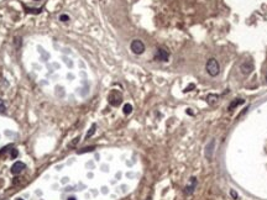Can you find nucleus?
I'll return each instance as SVG.
<instances>
[{"label": "nucleus", "mask_w": 267, "mask_h": 200, "mask_svg": "<svg viewBox=\"0 0 267 200\" xmlns=\"http://www.w3.org/2000/svg\"><path fill=\"white\" fill-rule=\"evenodd\" d=\"M205 71L208 72V74L210 77H216L220 73L219 62L216 61L215 58H209L208 61H206V64H205Z\"/></svg>", "instance_id": "1"}, {"label": "nucleus", "mask_w": 267, "mask_h": 200, "mask_svg": "<svg viewBox=\"0 0 267 200\" xmlns=\"http://www.w3.org/2000/svg\"><path fill=\"white\" fill-rule=\"evenodd\" d=\"M108 101L111 106H119L122 103V95L120 91L118 90H111L108 96Z\"/></svg>", "instance_id": "2"}, {"label": "nucleus", "mask_w": 267, "mask_h": 200, "mask_svg": "<svg viewBox=\"0 0 267 200\" xmlns=\"http://www.w3.org/2000/svg\"><path fill=\"white\" fill-rule=\"evenodd\" d=\"M130 48L135 54H142L145 52V45L141 40H134L131 42Z\"/></svg>", "instance_id": "3"}, {"label": "nucleus", "mask_w": 267, "mask_h": 200, "mask_svg": "<svg viewBox=\"0 0 267 200\" xmlns=\"http://www.w3.org/2000/svg\"><path fill=\"white\" fill-rule=\"evenodd\" d=\"M168 58H169V53L164 48H158L155 54V61H158V62H167Z\"/></svg>", "instance_id": "4"}, {"label": "nucleus", "mask_w": 267, "mask_h": 200, "mask_svg": "<svg viewBox=\"0 0 267 200\" xmlns=\"http://www.w3.org/2000/svg\"><path fill=\"white\" fill-rule=\"evenodd\" d=\"M240 71L242 74H245V76H248L252 71H254V63H252L251 61H245V62H242L241 63V66H240Z\"/></svg>", "instance_id": "5"}, {"label": "nucleus", "mask_w": 267, "mask_h": 200, "mask_svg": "<svg viewBox=\"0 0 267 200\" xmlns=\"http://www.w3.org/2000/svg\"><path fill=\"white\" fill-rule=\"evenodd\" d=\"M25 163H22V162H16V163H14L12 167H11V173L12 174H20L22 170L25 169Z\"/></svg>", "instance_id": "6"}, {"label": "nucleus", "mask_w": 267, "mask_h": 200, "mask_svg": "<svg viewBox=\"0 0 267 200\" xmlns=\"http://www.w3.org/2000/svg\"><path fill=\"white\" fill-rule=\"evenodd\" d=\"M214 145H215V140H211L210 143H208V146L205 148V157L210 161L213 157V151H214Z\"/></svg>", "instance_id": "7"}, {"label": "nucleus", "mask_w": 267, "mask_h": 200, "mask_svg": "<svg viewBox=\"0 0 267 200\" xmlns=\"http://www.w3.org/2000/svg\"><path fill=\"white\" fill-rule=\"evenodd\" d=\"M195 187H197V179L194 178V177H193V178H191V184L186 187L184 193H186V194H192L193 192H194Z\"/></svg>", "instance_id": "8"}, {"label": "nucleus", "mask_w": 267, "mask_h": 200, "mask_svg": "<svg viewBox=\"0 0 267 200\" xmlns=\"http://www.w3.org/2000/svg\"><path fill=\"white\" fill-rule=\"evenodd\" d=\"M244 103H245V100H242V99H235L231 104L229 105V110H231V109H234V108H236V106L241 105V104H244Z\"/></svg>", "instance_id": "9"}, {"label": "nucleus", "mask_w": 267, "mask_h": 200, "mask_svg": "<svg viewBox=\"0 0 267 200\" xmlns=\"http://www.w3.org/2000/svg\"><path fill=\"white\" fill-rule=\"evenodd\" d=\"M25 10H26V12H29V14H35V15H37V14H40L41 11H42V8L32 9V8H26L25 6Z\"/></svg>", "instance_id": "10"}, {"label": "nucleus", "mask_w": 267, "mask_h": 200, "mask_svg": "<svg viewBox=\"0 0 267 200\" xmlns=\"http://www.w3.org/2000/svg\"><path fill=\"white\" fill-rule=\"evenodd\" d=\"M122 111H124V114L125 115L131 114L132 113V105L131 104H125L124 105V108H122Z\"/></svg>", "instance_id": "11"}, {"label": "nucleus", "mask_w": 267, "mask_h": 200, "mask_svg": "<svg viewBox=\"0 0 267 200\" xmlns=\"http://www.w3.org/2000/svg\"><path fill=\"white\" fill-rule=\"evenodd\" d=\"M95 129H96V125L95 124H93L92 125V127L89 129V131L87 132V135H85V138H89V137H92L94 135V132H95Z\"/></svg>", "instance_id": "12"}, {"label": "nucleus", "mask_w": 267, "mask_h": 200, "mask_svg": "<svg viewBox=\"0 0 267 200\" xmlns=\"http://www.w3.org/2000/svg\"><path fill=\"white\" fill-rule=\"evenodd\" d=\"M94 150H95V147H94V146H90V147L82 148L81 151H78V153H79V155H82V153H85V152H92V151H94Z\"/></svg>", "instance_id": "13"}, {"label": "nucleus", "mask_w": 267, "mask_h": 200, "mask_svg": "<svg viewBox=\"0 0 267 200\" xmlns=\"http://www.w3.org/2000/svg\"><path fill=\"white\" fill-rule=\"evenodd\" d=\"M6 113V106L4 104V101L0 99V114H5Z\"/></svg>", "instance_id": "14"}, {"label": "nucleus", "mask_w": 267, "mask_h": 200, "mask_svg": "<svg viewBox=\"0 0 267 200\" xmlns=\"http://www.w3.org/2000/svg\"><path fill=\"white\" fill-rule=\"evenodd\" d=\"M17 155H19V152H17V150H16V148H11L10 157L12 158V159H14V158H16V157H17Z\"/></svg>", "instance_id": "15"}, {"label": "nucleus", "mask_w": 267, "mask_h": 200, "mask_svg": "<svg viewBox=\"0 0 267 200\" xmlns=\"http://www.w3.org/2000/svg\"><path fill=\"white\" fill-rule=\"evenodd\" d=\"M68 20H70V16L66 15V14H63V15L59 16V21H62V22H67Z\"/></svg>", "instance_id": "16"}, {"label": "nucleus", "mask_w": 267, "mask_h": 200, "mask_svg": "<svg viewBox=\"0 0 267 200\" xmlns=\"http://www.w3.org/2000/svg\"><path fill=\"white\" fill-rule=\"evenodd\" d=\"M9 148H11V146H6V147H3L1 148V151H0V156L3 155V153H5V152H8L9 151Z\"/></svg>", "instance_id": "17"}, {"label": "nucleus", "mask_w": 267, "mask_h": 200, "mask_svg": "<svg viewBox=\"0 0 267 200\" xmlns=\"http://www.w3.org/2000/svg\"><path fill=\"white\" fill-rule=\"evenodd\" d=\"M15 45L17 46V47H20V45H21V38L20 37H16L15 38Z\"/></svg>", "instance_id": "18"}, {"label": "nucleus", "mask_w": 267, "mask_h": 200, "mask_svg": "<svg viewBox=\"0 0 267 200\" xmlns=\"http://www.w3.org/2000/svg\"><path fill=\"white\" fill-rule=\"evenodd\" d=\"M230 194H231V197H233L234 199H237V194L235 193V190H231V192H230Z\"/></svg>", "instance_id": "19"}, {"label": "nucleus", "mask_w": 267, "mask_h": 200, "mask_svg": "<svg viewBox=\"0 0 267 200\" xmlns=\"http://www.w3.org/2000/svg\"><path fill=\"white\" fill-rule=\"evenodd\" d=\"M193 88H194V84H192V85H189L188 88H186V90H184V91H189L191 89H193Z\"/></svg>", "instance_id": "20"}, {"label": "nucleus", "mask_w": 267, "mask_h": 200, "mask_svg": "<svg viewBox=\"0 0 267 200\" xmlns=\"http://www.w3.org/2000/svg\"><path fill=\"white\" fill-rule=\"evenodd\" d=\"M67 200H77V199H76V198H74V197H71V198H68V199H67Z\"/></svg>", "instance_id": "21"}, {"label": "nucleus", "mask_w": 267, "mask_h": 200, "mask_svg": "<svg viewBox=\"0 0 267 200\" xmlns=\"http://www.w3.org/2000/svg\"><path fill=\"white\" fill-rule=\"evenodd\" d=\"M16 200H24V199H20V198H19V199H16Z\"/></svg>", "instance_id": "22"}, {"label": "nucleus", "mask_w": 267, "mask_h": 200, "mask_svg": "<svg viewBox=\"0 0 267 200\" xmlns=\"http://www.w3.org/2000/svg\"><path fill=\"white\" fill-rule=\"evenodd\" d=\"M146 200H151V198H147V199H146Z\"/></svg>", "instance_id": "23"}, {"label": "nucleus", "mask_w": 267, "mask_h": 200, "mask_svg": "<svg viewBox=\"0 0 267 200\" xmlns=\"http://www.w3.org/2000/svg\"><path fill=\"white\" fill-rule=\"evenodd\" d=\"M266 82H267V76H266Z\"/></svg>", "instance_id": "24"}, {"label": "nucleus", "mask_w": 267, "mask_h": 200, "mask_svg": "<svg viewBox=\"0 0 267 200\" xmlns=\"http://www.w3.org/2000/svg\"><path fill=\"white\" fill-rule=\"evenodd\" d=\"M36 1H40V0H36Z\"/></svg>", "instance_id": "25"}]
</instances>
